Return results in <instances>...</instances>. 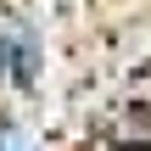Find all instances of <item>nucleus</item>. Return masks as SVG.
Returning a JSON list of instances; mask_svg holds the SVG:
<instances>
[{
    "label": "nucleus",
    "mask_w": 151,
    "mask_h": 151,
    "mask_svg": "<svg viewBox=\"0 0 151 151\" xmlns=\"http://www.w3.org/2000/svg\"><path fill=\"white\" fill-rule=\"evenodd\" d=\"M123 151H151V146H123Z\"/></svg>",
    "instance_id": "1"
}]
</instances>
